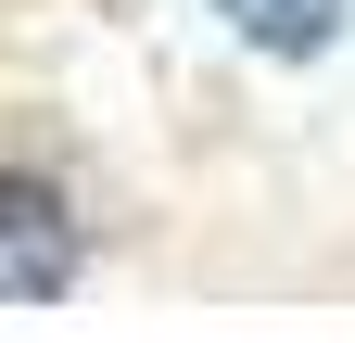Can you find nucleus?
Wrapping results in <instances>:
<instances>
[{"label":"nucleus","instance_id":"nucleus-2","mask_svg":"<svg viewBox=\"0 0 355 343\" xmlns=\"http://www.w3.org/2000/svg\"><path fill=\"white\" fill-rule=\"evenodd\" d=\"M216 13H229V38H254V51H279V64H318L343 38V0H216Z\"/></svg>","mask_w":355,"mask_h":343},{"label":"nucleus","instance_id":"nucleus-1","mask_svg":"<svg viewBox=\"0 0 355 343\" xmlns=\"http://www.w3.org/2000/svg\"><path fill=\"white\" fill-rule=\"evenodd\" d=\"M76 280V217L51 178H0V306H51Z\"/></svg>","mask_w":355,"mask_h":343}]
</instances>
